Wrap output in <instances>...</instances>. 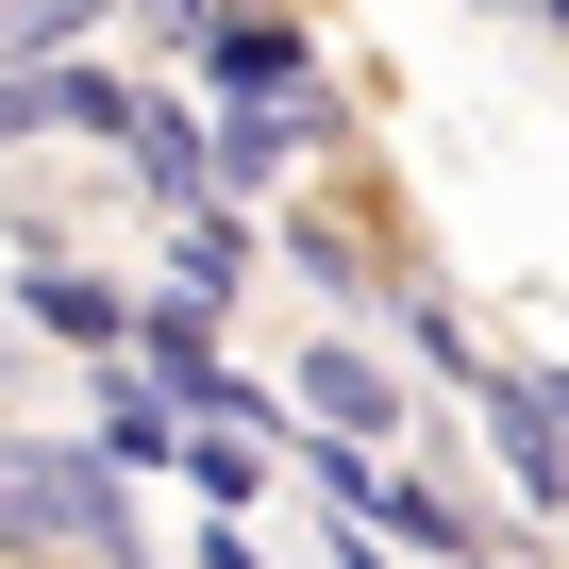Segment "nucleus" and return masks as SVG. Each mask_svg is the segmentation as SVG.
<instances>
[{
    "instance_id": "f257e3e1",
    "label": "nucleus",
    "mask_w": 569,
    "mask_h": 569,
    "mask_svg": "<svg viewBox=\"0 0 569 569\" xmlns=\"http://www.w3.org/2000/svg\"><path fill=\"white\" fill-rule=\"evenodd\" d=\"M0 536L18 552H101L118 536V469L68 436H0Z\"/></svg>"
},
{
    "instance_id": "0eeeda50",
    "label": "nucleus",
    "mask_w": 569,
    "mask_h": 569,
    "mask_svg": "<svg viewBox=\"0 0 569 569\" xmlns=\"http://www.w3.org/2000/svg\"><path fill=\"white\" fill-rule=\"evenodd\" d=\"M51 569H68V552H51Z\"/></svg>"
},
{
    "instance_id": "f03ea898",
    "label": "nucleus",
    "mask_w": 569,
    "mask_h": 569,
    "mask_svg": "<svg viewBox=\"0 0 569 569\" xmlns=\"http://www.w3.org/2000/svg\"><path fill=\"white\" fill-rule=\"evenodd\" d=\"M302 402H319L336 436H402V402H386V369H369V352H319V369H302Z\"/></svg>"
},
{
    "instance_id": "39448f33",
    "label": "nucleus",
    "mask_w": 569,
    "mask_h": 569,
    "mask_svg": "<svg viewBox=\"0 0 569 569\" xmlns=\"http://www.w3.org/2000/svg\"><path fill=\"white\" fill-rule=\"evenodd\" d=\"M502 469H519V486H552V402H536V386H502Z\"/></svg>"
},
{
    "instance_id": "7ed1b4c3",
    "label": "nucleus",
    "mask_w": 569,
    "mask_h": 569,
    "mask_svg": "<svg viewBox=\"0 0 569 569\" xmlns=\"http://www.w3.org/2000/svg\"><path fill=\"white\" fill-rule=\"evenodd\" d=\"M201 34H218L234 84H284V68H302V51H284V18H201Z\"/></svg>"
},
{
    "instance_id": "423d86ee",
    "label": "nucleus",
    "mask_w": 569,
    "mask_h": 569,
    "mask_svg": "<svg viewBox=\"0 0 569 569\" xmlns=\"http://www.w3.org/2000/svg\"><path fill=\"white\" fill-rule=\"evenodd\" d=\"M552 18H569V0H552Z\"/></svg>"
},
{
    "instance_id": "20e7f679",
    "label": "nucleus",
    "mask_w": 569,
    "mask_h": 569,
    "mask_svg": "<svg viewBox=\"0 0 569 569\" xmlns=\"http://www.w3.org/2000/svg\"><path fill=\"white\" fill-rule=\"evenodd\" d=\"M84 18H101V0H0V51H18V68H34V51H68Z\"/></svg>"
}]
</instances>
